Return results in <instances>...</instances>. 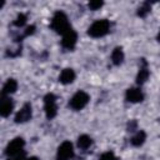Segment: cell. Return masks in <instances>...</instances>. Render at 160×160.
<instances>
[{"label":"cell","instance_id":"obj_22","mask_svg":"<svg viewBox=\"0 0 160 160\" xmlns=\"http://www.w3.org/2000/svg\"><path fill=\"white\" fill-rule=\"evenodd\" d=\"M34 31H35V26H34V25H30V26H28V28H26V30H25V36L34 34Z\"/></svg>","mask_w":160,"mask_h":160},{"label":"cell","instance_id":"obj_14","mask_svg":"<svg viewBox=\"0 0 160 160\" xmlns=\"http://www.w3.org/2000/svg\"><path fill=\"white\" fill-rule=\"evenodd\" d=\"M111 61L114 65H120L124 61V51L121 48H115L111 52Z\"/></svg>","mask_w":160,"mask_h":160},{"label":"cell","instance_id":"obj_3","mask_svg":"<svg viewBox=\"0 0 160 160\" xmlns=\"http://www.w3.org/2000/svg\"><path fill=\"white\" fill-rule=\"evenodd\" d=\"M89 100H90V96L85 92V91H78V92H75L74 94V96L70 99V101H69V106L72 109V110H81V109H84L86 105H88V102H89Z\"/></svg>","mask_w":160,"mask_h":160},{"label":"cell","instance_id":"obj_5","mask_svg":"<svg viewBox=\"0 0 160 160\" xmlns=\"http://www.w3.org/2000/svg\"><path fill=\"white\" fill-rule=\"evenodd\" d=\"M74 156V148L72 144L70 141H64L59 149H58V154H56V160H70Z\"/></svg>","mask_w":160,"mask_h":160},{"label":"cell","instance_id":"obj_12","mask_svg":"<svg viewBox=\"0 0 160 160\" xmlns=\"http://www.w3.org/2000/svg\"><path fill=\"white\" fill-rule=\"evenodd\" d=\"M75 80V72L72 69H64L61 72H60V76H59V81L62 82V84H71L72 81Z\"/></svg>","mask_w":160,"mask_h":160},{"label":"cell","instance_id":"obj_13","mask_svg":"<svg viewBox=\"0 0 160 160\" xmlns=\"http://www.w3.org/2000/svg\"><path fill=\"white\" fill-rule=\"evenodd\" d=\"M16 89H18V82H16V80H15V79H9V80L4 84V86H2V91H1V92H2V96L10 95V94L15 92Z\"/></svg>","mask_w":160,"mask_h":160},{"label":"cell","instance_id":"obj_8","mask_svg":"<svg viewBox=\"0 0 160 160\" xmlns=\"http://www.w3.org/2000/svg\"><path fill=\"white\" fill-rule=\"evenodd\" d=\"M31 114H32V111H31V105H30L29 102L24 104L22 108H21V109L16 112V115H15V122H16V124H22V122L29 121V120L31 119Z\"/></svg>","mask_w":160,"mask_h":160},{"label":"cell","instance_id":"obj_9","mask_svg":"<svg viewBox=\"0 0 160 160\" xmlns=\"http://www.w3.org/2000/svg\"><path fill=\"white\" fill-rule=\"evenodd\" d=\"M125 98L129 102H140L144 100V94L139 88H130L126 90Z\"/></svg>","mask_w":160,"mask_h":160},{"label":"cell","instance_id":"obj_2","mask_svg":"<svg viewBox=\"0 0 160 160\" xmlns=\"http://www.w3.org/2000/svg\"><path fill=\"white\" fill-rule=\"evenodd\" d=\"M109 29H110V22L105 19H101V20H96L90 25V28L88 29V34L91 38H101L109 32Z\"/></svg>","mask_w":160,"mask_h":160},{"label":"cell","instance_id":"obj_18","mask_svg":"<svg viewBox=\"0 0 160 160\" xmlns=\"http://www.w3.org/2000/svg\"><path fill=\"white\" fill-rule=\"evenodd\" d=\"M149 12H150V5H149L148 2H145V4H144L142 6H140L139 10H138V15L141 16V18L146 16V14H149Z\"/></svg>","mask_w":160,"mask_h":160},{"label":"cell","instance_id":"obj_1","mask_svg":"<svg viewBox=\"0 0 160 160\" xmlns=\"http://www.w3.org/2000/svg\"><path fill=\"white\" fill-rule=\"evenodd\" d=\"M51 28H52V30H55L58 34H61V35H64L66 31H69L71 29L68 16L62 11H56L54 14L52 20H51Z\"/></svg>","mask_w":160,"mask_h":160},{"label":"cell","instance_id":"obj_10","mask_svg":"<svg viewBox=\"0 0 160 160\" xmlns=\"http://www.w3.org/2000/svg\"><path fill=\"white\" fill-rule=\"evenodd\" d=\"M12 109H14V102H12V100L9 99V98L2 96L1 102H0V115H1L2 118H6V116H9V115L11 114Z\"/></svg>","mask_w":160,"mask_h":160},{"label":"cell","instance_id":"obj_16","mask_svg":"<svg viewBox=\"0 0 160 160\" xmlns=\"http://www.w3.org/2000/svg\"><path fill=\"white\" fill-rule=\"evenodd\" d=\"M91 144H92V140H91V138L88 136V135H81V136H79V139H78V146H79L80 149H82V150L90 148Z\"/></svg>","mask_w":160,"mask_h":160},{"label":"cell","instance_id":"obj_20","mask_svg":"<svg viewBox=\"0 0 160 160\" xmlns=\"http://www.w3.org/2000/svg\"><path fill=\"white\" fill-rule=\"evenodd\" d=\"M99 160H115V155L112 151H106V152L100 155Z\"/></svg>","mask_w":160,"mask_h":160},{"label":"cell","instance_id":"obj_7","mask_svg":"<svg viewBox=\"0 0 160 160\" xmlns=\"http://www.w3.org/2000/svg\"><path fill=\"white\" fill-rule=\"evenodd\" d=\"M76 40H78V34L75 32V30L70 29L69 31H66L62 35V40H61V45L64 49L68 50H72L76 45Z\"/></svg>","mask_w":160,"mask_h":160},{"label":"cell","instance_id":"obj_21","mask_svg":"<svg viewBox=\"0 0 160 160\" xmlns=\"http://www.w3.org/2000/svg\"><path fill=\"white\" fill-rule=\"evenodd\" d=\"M25 159H26V158H25V151L22 150V151L18 152V154H15V155H12V156H9L8 160H25Z\"/></svg>","mask_w":160,"mask_h":160},{"label":"cell","instance_id":"obj_4","mask_svg":"<svg viewBox=\"0 0 160 160\" xmlns=\"http://www.w3.org/2000/svg\"><path fill=\"white\" fill-rule=\"evenodd\" d=\"M44 110H45V115L46 118L50 120V119H54L58 114V106H56V98L54 94L49 92L45 95L44 98Z\"/></svg>","mask_w":160,"mask_h":160},{"label":"cell","instance_id":"obj_6","mask_svg":"<svg viewBox=\"0 0 160 160\" xmlns=\"http://www.w3.org/2000/svg\"><path fill=\"white\" fill-rule=\"evenodd\" d=\"M24 145H25V141H24L22 138H15V139H12V140L8 144V146H6V149H5V154H6L8 156H12V155H15V154L22 151Z\"/></svg>","mask_w":160,"mask_h":160},{"label":"cell","instance_id":"obj_15","mask_svg":"<svg viewBox=\"0 0 160 160\" xmlns=\"http://www.w3.org/2000/svg\"><path fill=\"white\" fill-rule=\"evenodd\" d=\"M145 140H146V134H145V131L139 130V131L131 138L130 142H131L134 146H141V145L145 142Z\"/></svg>","mask_w":160,"mask_h":160},{"label":"cell","instance_id":"obj_24","mask_svg":"<svg viewBox=\"0 0 160 160\" xmlns=\"http://www.w3.org/2000/svg\"><path fill=\"white\" fill-rule=\"evenodd\" d=\"M156 39H158V41H160V31H159V34H158V36H156Z\"/></svg>","mask_w":160,"mask_h":160},{"label":"cell","instance_id":"obj_17","mask_svg":"<svg viewBox=\"0 0 160 160\" xmlns=\"http://www.w3.org/2000/svg\"><path fill=\"white\" fill-rule=\"evenodd\" d=\"M25 24H26V15H24V14H19L16 16V19L14 20V25L18 28H22Z\"/></svg>","mask_w":160,"mask_h":160},{"label":"cell","instance_id":"obj_11","mask_svg":"<svg viewBox=\"0 0 160 160\" xmlns=\"http://www.w3.org/2000/svg\"><path fill=\"white\" fill-rule=\"evenodd\" d=\"M141 62H142V66H140V70H139V72H138V75H136V84H138V85H142V84L148 80L149 74H150L145 59H141Z\"/></svg>","mask_w":160,"mask_h":160},{"label":"cell","instance_id":"obj_23","mask_svg":"<svg viewBox=\"0 0 160 160\" xmlns=\"http://www.w3.org/2000/svg\"><path fill=\"white\" fill-rule=\"evenodd\" d=\"M25 160H39L36 156H30V158H26Z\"/></svg>","mask_w":160,"mask_h":160},{"label":"cell","instance_id":"obj_19","mask_svg":"<svg viewBox=\"0 0 160 160\" xmlns=\"http://www.w3.org/2000/svg\"><path fill=\"white\" fill-rule=\"evenodd\" d=\"M102 5H104L102 1H100V0H94V1H90V2H89V9H90V10H99Z\"/></svg>","mask_w":160,"mask_h":160}]
</instances>
